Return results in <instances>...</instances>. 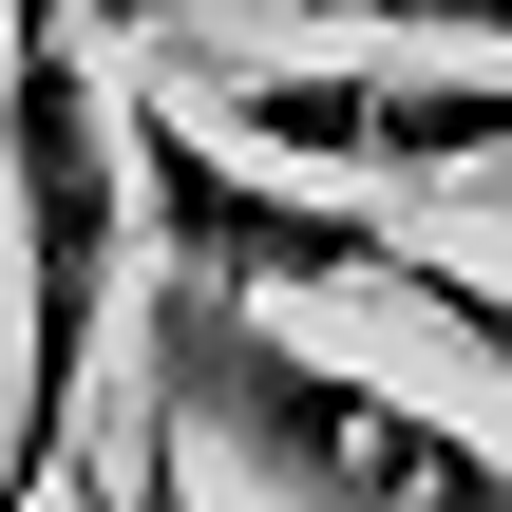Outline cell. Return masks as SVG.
Here are the masks:
<instances>
[{
  "label": "cell",
  "mask_w": 512,
  "mask_h": 512,
  "mask_svg": "<svg viewBox=\"0 0 512 512\" xmlns=\"http://www.w3.org/2000/svg\"><path fill=\"white\" fill-rule=\"evenodd\" d=\"M0 247H19V418L0 512L76 475L95 361H114V266H133V95L95 76L76 0H0Z\"/></svg>",
  "instance_id": "6da1fadb"
},
{
  "label": "cell",
  "mask_w": 512,
  "mask_h": 512,
  "mask_svg": "<svg viewBox=\"0 0 512 512\" xmlns=\"http://www.w3.org/2000/svg\"><path fill=\"white\" fill-rule=\"evenodd\" d=\"M152 380L190 437H228L285 512H512V456L456 437L437 399H399L380 361L304 342L285 304H152Z\"/></svg>",
  "instance_id": "7a4b0ae2"
},
{
  "label": "cell",
  "mask_w": 512,
  "mask_h": 512,
  "mask_svg": "<svg viewBox=\"0 0 512 512\" xmlns=\"http://www.w3.org/2000/svg\"><path fill=\"white\" fill-rule=\"evenodd\" d=\"M190 114L323 190H512V57H209Z\"/></svg>",
  "instance_id": "3957f363"
},
{
  "label": "cell",
  "mask_w": 512,
  "mask_h": 512,
  "mask_svg": "<svg viewBox=\"0 0 512 512\" xmlns=\"http://www.w3.org/2000/svg\"><path fill=\"white\" fill-rule=\"evenodd\" d=\"M323 38H399V57H512V0H285Z\"/></svg>",
  "instance_id": "277c9868"
},
{
  "label": "cell",
  "mask_w": 512,
  "mask_h": 512,
  "mask_svg": "<svg viewBox=\"0 0 512 512\" xmlns=\"http://www.w3.org/2000/svg\"><path fill=\"white\" fill-rule=\"evenodd\" d=\"M228 0H76V38H133V57H171V38H209Z\"/></svg>",
  "instance_id": "5b68a950"
}]
</instances>
